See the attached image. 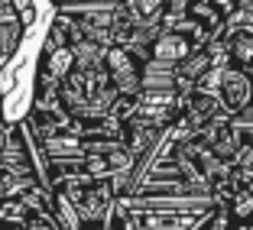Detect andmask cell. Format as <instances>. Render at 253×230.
<instances>
[{"mask_svg": "<svg viewBox=\"0 0 253 230\" xmlns=\"http://www.w3.org/2000/svg\"><path fill=\"white\" fill-rule=\"evenodd\" d=\"M13 230H62V224H59V217L49 214V211H36L30 221H23L20 227H13Z\"/></svg>", "mask_w": 253, "mask_h": 230, "instance_id": "obj_6", "label": "cell"}, {"mask_svg": "<svg viewBox=\"0 0 253 230\" xmlns=\"http://www.w3.org/2000/svg\"><path fill=\"white\" fill-rule=\"evenodd\" d=\"M104 65L111 72V81L120 94L136 97L143 91V75H146V65L136 59L126 45H107L104 49Z\"/></svg>", "mask_w": 253, "mask_h": 230, "instance_id": "obj_1", "label": "cell"}, {"mask_svg": "<svg viewBox=\"0 0 253 230\" xmlns=\"http://www.w3.org/2000/svg\"><path fill=\"white\" fill-rule=\"evenodd\" d=\"M214 78H217V88H221V104L231 117L250 104L253 81H250V75H247L244 68H217Z\"/></svg>", "mask_w": 253, "mask_h": 230, "instance_id": "obj_2", "label": "cell"}, {"mask_svg": "<svg viewBox=\"0 0 253 230\" xmlns=\"http://www.w3.org/2000/svg\"><path fill=\"white\" fill-rule=\"evenodd\" d=\"M227 49H231V59L237 62V68H244L253 78V33H231Z\"/></svg>", "mask_w": 253, "mask_h": 230, "instance_id": "obj_5", "label": "cell"}, {"mask_svg": "<svg viewBox=\"0 0 253 230\" xmlns=\"http://www.w3.org/2000/svg\"><path fill=\"white\" fill-rule=\"evenodd\" d=\"M124 10H126V16L133 20L136 30H153V26L166 16L169 3H166V0H126Z\"/></svg>", "mask_w": 253, "mask_h": 230, "instance_id": "obj_4", "label": "cell"}, {"mask_svg": "<svg viewBox=\"0 0 253 230\" xmlns=\"http://www.w3.org/2000/svg\"><path fill=\"white\" fill-rule=\"evenodd\" d=\"M192 52H195V39L188 36V33H179V30H169L166 36H159L156 42H153V55H156L159 62H175V65H179V62Z\"/></svg>", "mask_w": 253, "mask_h": 230, "instance_id": "obj_3", "label": "cell"}]
</instances>
